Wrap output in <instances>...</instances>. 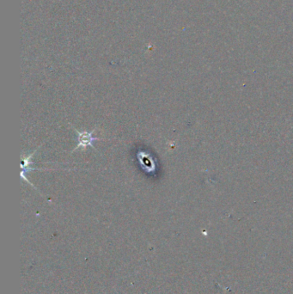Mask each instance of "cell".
Instances as JSON below:
<instances>
[{
    "label": "cell",
    "instance_id": "1",
    "mask_svg": "<svg viewBox=\"0 0 293 294\" xmlns=\"http://www.w3.org/2000/svg\"><path fill=\"white\" fill-rule=\"evenodd\" d=\"M137 159L139 160V165L147 174L155 173L157 170L156 160L153 156L145 151H139L137 154Z\"/></svg>",
    "mask_w": 293,
    "mask_h": 294
},
{
    "label": "cell",
    "instance_id": "2",
    "mask_svg": "<svg viewBox=\"0 0 293 294\" xmlns=\"http://www.w3.org/2000/svg\"><path fill=\"white\" fill-rule=\"evenodd\" d=\"M95 130H93L92 132H80L76 129V132H78V140H79V144H78V146L76 147L75 149H74V151L76 150H78L79 148H82V149H85L87 147H92V148H94V141L96 140H98L99 139L98 138H96L93 136V132H94Z\"/></svg>",
    "mask_w": 293,
    "mask_h": 294
}]
</instances>
